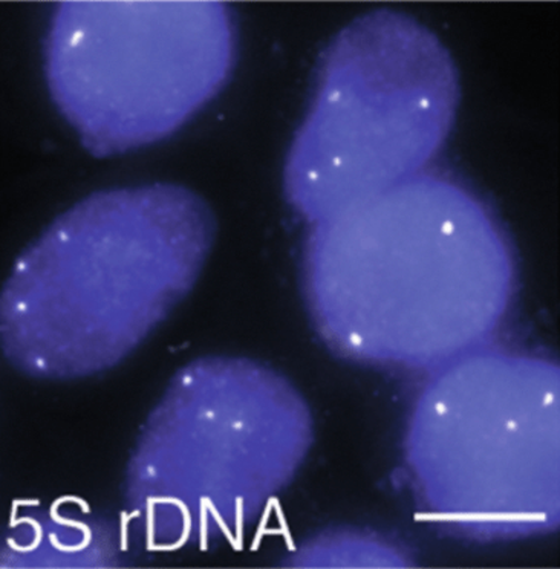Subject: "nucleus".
I'll return each instance as SVG.
<instances>
[{"instance_id": "nucleus-1", "label": "nucleus", "mask_w": 560, "mask_h": 569, "mask_svg": "<svg viewBox=\"0 0 560 569\" xmlns=\"http://www.w3.org/2000/svg\"><path fill=\"white\" fill-rule=\"evenodd\" d=\"M310 226L303 296L320 339L344 360L440 369L480 351L509 315V234L453 178L421 172Z\"/></svg>"}, {"instance_id": "nucleus-2", "label": "nucleus", "mask_w": 560, "mask_h": 569, "mask_svg": "<svg viewBox=\"0 0 560 569\" xmlns=\"http://www.w3.org/2000/svg\"><path fill=\"white\" fill-rule=\"evenodd\" d=\"M213 239L212 210L186 187L81 199L16 262L0 302L3 352L32 376L111 368L189 295Z\"/></svg>"}, {"instance_id": "nucleus-3", "label": "nucleus", "mask_w": 560, "mask_h": 569, "mask_svg": "<svg viewBox=\"0 0 560 569\" xmlns=\"http://www.w3.org/2000/svg\"><path fill=\"white\" fill-rule=\"evenodd\" d=\"M452 54L429 28L380 10L344 27L320 59L283 169V190L314 223L423 172L460 106Z\"/></svg>"}, {"instance_id": "nucleus-4", "label": "nucleus", "mask_w": 560, "mask_h": 569, "mask_svg": "<svg viewBox=\"0 0 560 569\" xmlns=\"http://www.w3.org/2000/svg\"><path fill=\"white\" fill-rule=\"evenodd\" d=\"M408 462L430 516L458 538L502 542L553 530L558 366L481 349L442 366L413 409Z\"/></svg>"}, {"instance_id": "nucleus-5", "label": "nucleus", "mask_w": 560, "mask_h": 569, "mask_svg": "<svg viewBox=\"0 0 560 569\" xmlns=\"http://www.w3.org/2000/svg\"><path fill=\"white\" fill-rule=\"evenodd\" d=\"M303 398L279 373L242 359L184 369L132 459V496L169 547L229 536L294 478L311 446Z\"/></svg>"}, {"instance_id": "nucleus-6", "label": "nucleus", "mask_w": 560, "mask_h": 569, "mask_svg": "<svg viewBox=\"0 0 560 569\" xmlns=\"http://www.w3.org/2000/svg\"><path fill=\"white\" fill-rule=\"evenodd\" d=\"M234 60L222 2H62L44 50L51 99L97 158L172 136L226 87Z\"/></svg>"}]
</instances>
